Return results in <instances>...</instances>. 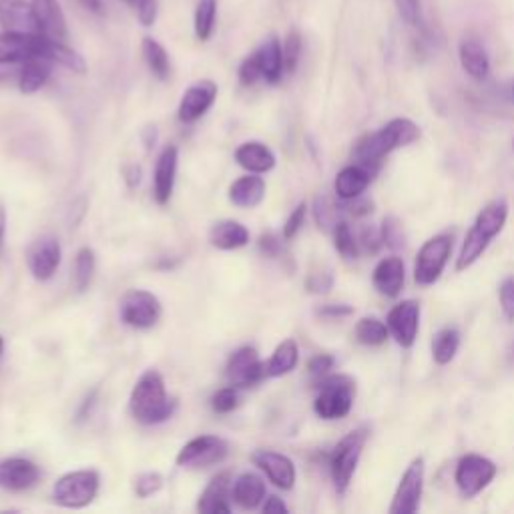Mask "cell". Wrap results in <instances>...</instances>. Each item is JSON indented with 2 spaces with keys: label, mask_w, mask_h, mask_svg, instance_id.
I'll return each instance as SVG.
<instances>
[{
  "label": "cell",
  "mask_w": 514,
  "mask_h": 514,
  "mask_svg": "<svg viewBox=\"0 0 514 514\" xmlns=\"http://www.w3.org/2000/svg\"><path fill=\"white\" fill-rule=\"evenodd\" d=\"M356 382L350 376L338 374L320 380L314 410L322 420L346 418L354 406Z\"/></svg>",
  "instance_id": "3957f363"
},
{
  "label": "cell",
  "mask_w": 514,
  "mask_h": 514,
  "mask_svg": "<svg viewBox=\"0 0 514 514\" xmlns=\"http://www.w3.org/2000/svg\"><path fill=\"white\" fill-rule=\"evenodd\" d=\"M388 336V326H384L376 318H362L356 324V340L364 346H382L388 340Z\"/></svg>",
  "instance_id": "74e56055"
},
{
  "label": "cell",
  "mask_w": 514,
  "mask_h": 514,
  "mask_svg": "<svg viewBox=\"0 0 514 514\" xmlns=\"http://www.w3.org/2000/svg\"><path fill=\"white\" fill-rule=\"evenodd\" d=\"M498 298H500V308L502 314L506 316V320L514 322V276L506 278L498 290Z\"/></svg>",
  "instance_id": "f907efd6"
},
{
  "label": "cell",
  "mask_w": 514,
  "mask_h": 514,
  "mask_svg": "<svg viewBox=\"0 0 514 514\" xmlns=\"http://www.w3.org/2000/svg\"><path fill=\"white\" fill-rule=\"evenodd\" d=\"M460 346V334L454 328L440 330L432 340V356L434 362L440 366H446L454 360Z\"/></svg>",
  "instance_id": "d590c367"
},
{
  "label": "cell",
  "mask_w": 514,
  "mask_h": 514,
  "mask_svg": "<svg viewBox=\"0 0 514 514\" xmlns=\"http://www.w3.org/2000/svg\"><path fill=\"white\" fill-rule=\"evenodd\" d=\"M41 59L57 63V65L73 71V73H85L87 71L85 59L77 51L69 49L63 41H55L51 37H45V41H43Z\"/></svg>",
  "instance_id": "f546056e"
},
{
  "label": "cell",
  "mask_w": 514,
  "mask_h": 514,
  "mask_svg": "<svg viewBox=\"0 0 514 514\" xmlns=\"http://www.w3.org/2000/svg\"><path fill=\"white\" fill-rule=\"evenodd\" d=\"M255 55H257V59H260L264 81H268L272 85L280 83L286 73V67H284L282 43L278 41V37H270L268 41H264V45L255 51Z\"/></svg>",
  "instance_id": "f1b7e54d"
},
{
  "label": "cell",
  "mask_w": 514,
  "mask_h": 514,
  "mask_svg": "<svg viewBox=\"0 0 514 514\" xmlns=\"http://www.w3.org/2000/svg\"><path fill=\"white\" fill-rule=\"evenodd\" d=\"M77 3H79L85 11H89V13H95V15L103 13V0H77Z\"/></svg>",
  "instance_id": "94428289"
},
{
  "label": "cell",
  "mask_w": 514,
  "mask_h": 514,
  "mask_svg": "<svg viewBox=\"0 0 514 514\" xmlns=\"http://www.w3.org/2000/svg\"><path fill=\"white\" fill-rule=\"evenodd\" d=\"M143 59H145L149 71H151L157 79L165 81V79L169 77V73H171L169 55H167V51L163 49V45H159L155 39H149V37L143 39Z\"/></svg>",
  "instance_id": "e575fe53"
},
{
  "label": "cell",
  "mask_w": 514,
  "mask_h": 514,
  "mask_svg": "<svg viewBox=\"0 0 514 514\" xmlns=\"http://www.w3.org/2000/svg\"><path fill=\"white\" fill-rule=\"evenodd\" d=\"M177 161L179 151L177 147H165L155 163V175H153V197L159 205H167L173 187H175V175H177Z\"/></svg>",
  "instance_id": "ac0fdd59"
},
{
  "label": "cell",
  "mask_w": 514,
  "mask_h": 514,
  "mask_svg": "<svg viewBox=\"0 0 514 514\" xmlns=\"http://www.w3.org/2000/svg\"><path fill=\"white\" fill-rule=\"evenodd\" d=\"M161 318V302L145 290H131L121 300V320L137 330L153 328Z\"/></svg>",
  "instance_id": "ba28073f"
},
{
  "label": "cell",
  "mask_w": 514,
  "mask_h": 514,
  "mask_svg": "<svg viewBox=\"0 0 514 514\" xmlns=\"http://www.w3.org/2000/svg\"><path fill=\"white\" fill-rule=\"evenodd\" d=\"M163 488V476L159 472H143L135 478V494L139 498H149Z\"/></svg>",
  "instance_id": "ee69618b"
},
{
  "label": "cell",
  "mask_w": 514,
  "mask_h": 514,
  "mask_svg": "<svg viewBox=\"0 0 514 514\" xmlns=\"http://www.w3.org/2000/svg\"><path fill=\"white\" fill-rule=\"evenodd\" d=\"M334 243H336V249L342 257H346V260H356L358 253H360V245H358V239L356 235L352 233L350 225L346 221H338L336 227H334Z\"/></svg>",
  "instance_id": "ab89813d"
},
{
  "label": "cell",
  "mask_w": 514,
  "mask_h": 514,
  "mask_svg": "<svg viewBox=\"0 0 514 514\" xmlns=\"http://www.w3.org/2000/svg\"><path fill=\"white\" fill-rule=\"evenodd\" d=\"M506 217H508V205H506V201H492V203H488L480 213H478V217H476V221H474V227L484 235V237H488V239H494L500 231H502V227H504V223H506Z\"/></svg>",
  "instance_id": "d6a6232c"
},
{
  "label": "cell",
  "mask_w": 514,
  "mask_h": 514,
  "mask_svg": "<svg viewBox=\"0 0 514 514\" xmlns=\"http://www.w3.org/2000/svg\"><path fill=\"white\" fill-rule=\"evenodd\" d=\"M25 61H15V59H0V83L9 81L13 77L21 75Z\"/></svg>",
  "instance_id": "9f6ffc18"
},
{
  "label": "cell",
  "mask_w": 514,
  "mask_h": 514,
  "mask_svg": "<svg viewBox=\"0 0 514 514\" xmlns=\"http://www.w3.org/2000/svg\"><path fill=\"white\" fill-rule=\"evenodd\" d=\"M400 19L408 27H422V5L420 0H394Z\"/></svg>",
  "instance_id": "7bdbcfd3"
},
{
  "label": "cell",
  "mask_w": 514,
  "mask_h": 514,
  "mask_svg": "<svg viewBox=\"0 0 514 514\" xmlns=\"http://www.w3.org/2000/svg\"><path fill=\"white\" fill-rule=\"evenodd\" d=\"M386 326L402 348H412L420 330V304L414 300L400 302L390 310Z\"/></svg>",
  "instance_id": "4fadbf2b"
},
{
  "label": "cell",
  "mask_w": 514,
  "mask_h": 514,
  "mask_svg": "<svg viewBox=\"0 0 514 514\" xmlns=\"http://www.w3.org/2000/svg\"><path fill=\"white\" fill-rule=\"evenodd\" d=\"M41 478V470L27 458H3L0 460V488L21 492L33 488Z\"/></svg>",
  "instance_id": "2e32d148"
},
{
  "label": "cell",
  "mask_w": 514,
  "mask_h": 514,
  "mask_svg": "<svg viewBox=\"0 0 514 514\" xmlns=\"http://www.w3.org/2000/svg\"><path fill=\"white\" fill-rule=\"evenodd\" d=\"M217 19V0H199L195 11V37L199 41H207L213 33Z\"/></svg>",
  "instance_id": "f35d334b"
},
{
  "label": "cell",
  "mask_w": 514,
  "mask_h": 514,
  "mask_svg": "<svg viewBox=\"0 0 514 514\" xmlns=\"http://www.w3.org/2000/svg\"><path fill=\"white\" fill-rule=\"evenodd\" d=\"M125 3L135 11V15L143 27H151L155 23L157 0H125Z\"/></svg>",
  "instance_id": "7dc6e473"
},
{
  "label": "cell",
  "mask_w": 514,
  "mask_h": 514,
  "mask_svg": "<svg viewBox=\"0 0 514 514\" xmlns=\"http://www.w3.org/2000/svg\"><path fill=\"white\" fill-rule=\"evenodd\" d=\"M237 406H239V394H237V388H235V386L223 388V390H219V392L211 398V408H213L217 414H229V412H233Z\"/></svg>",
  "instance_id": "f6af8a7d"
},
{
  "label": "cell",
  "mask_w": 514,
  "mask_h": 514,
  "mask_svg": "<svg viewBox=\"0 0 514 514\" xmlns=\"http://www.w3.org/2000/svg\"><path fill=\"white\" fill-rule=\"evenodd\" d=\"M260 249H262L264 255H268V257H272V260H274V257H280L284 253V243H282V239L278 235L266 233L260 239Z\"/></svg>",
  "instance_id": "db71d44e"
},
{
  "label": "cell",
  "mask_w": 514,
  "mask_h": 514,
  "mask_svg": "<svg viewBox=\"0 0 514 514\" xmlns=\"http://www.w3.org/2000/svg\"><path fill=\"white\" fill-rule=\"evenodd\" d=\"M235 161L245 171L257 173V175L268 173V171H272L276 167L274 151L266 143H260V141L241 143L235 149Z\"/></svg>",
  "instance_id": "44dd1931"
},
{
  "label": "cell",
  "mask_w": 514,
  "mask_h": 514,
  "mask_svg": "<svg viewBox=\"0 0 514 514\" xmlns=\"http://www.w3.org/2000/svg\"><path fill=\"white\" fill-rule=\"evenodd\" d=\"M35 15L39 19V25L43 29L45 37H51L55 41L67 39V19L59 7L57 0H31Z\"/></svg>",
  "instance_id": "484cf974"
},
{
  "label": "cell",
  "mask_w": 514,
  "mask_h": 514,
  "mask_svg": "<svg viewBox=\"0 0 514 514\" xmlns=\"http://www.w3.org/2000/svg\"><path fill=\"white\" fill-rule=\"evenodd\" d=\"M95 268H97L95 251L91 247H81L75 257V288H77V292L89 290L93 276H95Z\"/></svg>",
  "instance_id": "8d00e7d4"
},
{
  "label": "cell",
  "mask_w": 514,
  "mask_h": 514,
  "mask_svg": "<svg viewBox=\"0 0 514 514\" xmlns=\"http://www.w3.org/2000/svg\"><path fill=\"white\" fill-rule=\"evenodd\" d=\"M123 173H125V179H127V183H129L131 187L139 185V181H141V169H139L137 165H127V167L123 169Z\"/></svg>",
  "instance_id": "91938a15"
},
{
  "label": "cell",
  "mask_w": 514,
  "mask_h": 514,
  "mask_svg": "<svg viewBox=\"0 0 514 514\" xmlns=\"http://www.w3.org/2000/svg\"><path fill=\"white\" fill-rule=\"evenodd\" d=\"M494 476H496L494 462L478 454H466L464 458H460L454 472L456 486L466 498H474L476 494H480L494 480Z\"/></svg>",
  "instance_id": "52a82bcc"
},
{
  "label": "cell",
  "mask_w": 514,
  "mask_h": 514,
  "mask_svg": "<svg viewBox=\"0 0 514 514\" xmlns=\"http://www.w3.org/2000/svg\"><path fill=\"white\" fill-rule=\"evenodd\" d=\"M334 284L332 274H312L306 282V288L314 294H326Z\"/></svg>",
  "instance_id": "11a10c76"
},
{
  "label": "cell",
  "mask_w": 514,
  "mask_h": 514,
  "mask_svg": "<svg viewBox=\"0 0 514 514\" xmlns=\"http://www.w3.org/2000/svg\"><path fill=\"white\" fill-rule=\"evenodd\" d=\"M366 442H368V430L356 428L336 444L330 458V472L338 494H344L348 490Z\"/></svg>",
  "instance_id": "277c9868"
},
{
  "label": "cell",
  "mask_w": 514,
  "mask_h": 514,
  "mask_svg": "<svg viewBox=\"0 0 514 514\" xmlns=\"http://www.w3.org/2000/svg\"><path fill=\"white\" fill-rule=\"evenodd\" d=\"M382 239H384V245L392 247V249H398L404 245V233H402V223L396 219V217H386L382 221Z\"/></svg>",
  "instance_id": "bcb514c9"
},
{
  "label": "cell",
  "mask_w": 514,
  "mask_h": 514,
  "mask_svg": "<svg viewBox=\"0 0 514 514\" xmlns=\"http://www.w3.org/2000/svg\"><path fill=\"white\" fill-rule=\"evenodd\" d=\"M334 364H336V360H334V356H330V354H318V356H314L310 362H308V370H310V374L312 376H326L332 368H334Z\"/></svg>",
  "instance_id": "f5cc1de1"
},
{
  "label": "cell",
  "mask_w": 514,
  "mask_h": 514,
  "mask_svg": "<svg viewBox=\"0 0 514 514\" xmlns=\"http://www.w3.org/2000/svg\"><path fill=\"white\" fill-rule=\"evenodd\" d=\"M298 360H300V348L292 338H288L274 350L272 358L266 364V374L270 378L286 376L298 366Z\"/></svg>",
  "instance_id": "1f68e13d"
},
{
  "label": "cell",
  "mask_w": 514,
  "mask_h": 514,
  "mask_svg": "<svg viewBox=\"0 0 514 514\" xmlns=\"http://www.w3.org/2000/svg\"><path fill=\"white\" fill-rule=\"evenodd\" d=\"M49 77H51V61L41 59V57L29 59V61H25V65L21 69L19 89L25 95H33L47 85Z\"/></svg>",
  "instance_id": "4dcf8cb0"
},
{
  "label": "cell",
  "mask_w": 514,
  "mask_h": 514,
  "mask_svg": "<svg viewBox=\"0 0 514 514\" xmlns=\"http://www.w3.org/2000/svg\"><path fill=\"white\" fill-rule=\"evenodd\" d=\"M282 51H284V67H286V73L292 75L296 69H298V63H300V55H302V35L294 29L288 33L284 45H282Z\"/></svg>",
  "instance_id": "b9f144b4"
},
{
  "label": "cell",
  "mask_w": 514,
  "mask_h": 514,
  "mask_svg": "<svg viewBox=\"0 0 514 514\" xmlns=\"http://www.w3.org/2000/svg\"><path fill=\"white\" fill-rule=\"evenodd\" d=\"M3 350H5V340H3V336H0V354H3Z\"/></svg>",
  "instance_id": "be15d7a7"
},
{
  "label": "cell",
  "mask_w": 514,
  "mask_h": 514,
  "mask_svg": "<svg viewBox=\"0 0 514 514\" xmlns=\"http://www.w3.org/2000/svg\"><path fill=\"white\" fill-rule=\"evenodd\" d=\"M512 99H514V83H512Z\"/></svg>",
  "instance_id": "03108f58"
},
{
  "label": "cell",
  "mask_w": 514,
  "mask_h": 514,
  "mask_svg": "<svg viewBox=\"0 0 514 514\" xmlns=\"http://www.w3.org/2000/svg\"><path fill=\"white\" fill-rule=\"evenodd\" d=\"M101 476L97 470H75L61 476L53 486V498L65 508H85L99 492Z\"/></svg>",
  "instance_id": "5b68a950"
},
{
  "label": "cell",
  "mask_w": 514,
  "mask_h": 514,
  "mask_svg": "<svg viewBox=\"0 0 514 514\" xmlns=\"http://www.w3.org/2000/svg\"><path fill=\"white\" fill-rule=\"evenodd\" d=\"M129 406L137 422L153 426L169 420L177 408V402L167 396L163 376L157 370H147L137 380Z\"/></svg>",
  "instance_id": "7a4b0ae2"
},
{
  "label": "cell",
  "mask_w": 514,
  "mask_h": 514,
  "mask_svg": "<svg viewBox=\"0 0 514 514\" xmlns=\"http://www.w3.org/2000/svg\"><path fill=\"white\" fill-rule=\"evenodd\" d=\"M420 139V129L414 121L410 119H392L388 125H384L382 129L364 135L352 151V159L366 167L370 173H374L382 159L388 157L392 151L402 149L412 145L414 141Z\"/></svg>",
  "instance_id": "6da1fadb"
},
{
  "label": "cell",
  "mask_w": 514,
  "mask_h": 514,
  "mask_svg": "<svg viewBox=\"0 0 514 514\" xmlns=\"http://www.w3.org/2000/svg\"><path fill=\"white\" fill-rule=\"evenodd\" d=\"M217 99V85L213 81H199L191 85L179 103V121L195 123L201 119Z\"/></svg>",
  "instance_id": "e0dca14e"
},
{
  "label": "cell",
  "mask_w": 514,
  "mask_h": 514,
  "mask_svg": "<svg viewBox=\"0 0 514 514\" xmlns=\"http://www.w3.org/2000/svg\"><path fill=\"white\" fill-rule=\"evenodd\" d=\"M231 486L233 484H231V478H229L227 472L217 474L199 496V502H197L199 512H203V514H229L231 506L227 502V496L231 492Z\"/></svg>",
  "instance_id": "7402d4cb"
},
{
  "label": "cell",
  "mask_w": 514,
  "mask_h": 514,
  "mask_svg": "<svg viewBox=\"0 0 514 514\" xmlns=\"http://www.w3.org/2000/svg\"><path fill=\"white\" fill-rule=\"evenodd\" d=\"M231 496L237 506L253 510L266 500V482L262 476H257L253 472H243L233 480Z\"/></svg>",
  "instance_id": "603a6c76"
},
{
  "label": "cell",
  "mask_w": 514,
  "mask_h": 514,
  "mask_svg": "<svg viewBox=\"0 0 514 514\" xmlns=\"http://www.w3.org/2000/svg\"><path fill=\"white\" fill-rule=\"evenodd\" d=\"M358 245L366 251V253H376L382 245H384V239H382V231L372 227V225H366L360 229V237H358Z\"/></svg>",
  "instance_id": "681fc988"
},
{
  "label": "cell",
  "mask_w": 514,
  "mask_h": 514,
  "mask_svg": "<svg viewBox=\"0 0 514 514\" xmlns=\"http://www.w3.org/2000/svg\"><path fill=\"white\" fill-rule=\"evenodd\" d=\"M372 284L378 294L386 298H398L404 286V262L400 257H384V260L374 268Z\"/></svg>",
  "instance_id": "ffe728a7"
},
{
  "label": "cell",
  "mask_w": 514,
  "mask_h": 514,
  "mask_svg": "<svg viewBox=\"0 0 514 514\" xmlns=\"http://www.w3.org/2000/svg\"><path fill=\"white\" fill-rule=\"evenodd\" d=\"M229 444L219 436H199L189 440L177 454V464L183 468H207L225 460Z\"/></svg>",
  "instance_id": "9c48e42d"
},
{
  "label": "cell",
  "mask_w": 514,
  "mask_h": 514,
  "mask_svg": "<svg viewBox=\"0 0 514 514\" xmlns=\"http://www.w3.org/2000/svg\"><path fill=\"white\" fill-rule=\"evenodd\" d=\"M266 364L257 356L255 348L243 346L235 350L227 362V380L235 388H249L266 378Z\"/></svg>",
  "instance_id": "8fae6325"
},
{
  "label": "cell",
  "mask_w": 514,
  "mask_h": 514,
  "mask_svg": "<svg viewBox=\"0 0 514 514\" xmlns=\"http://www.w3.org/2000/svg\"><path fill=\"white\" fill-rule=\"evenodd\" d=\"M488 243H490V239L484 237L476 227H472V229L468 231L464 243H462L460 255H458V260H456V270H458V272H464V270H468L470 266H474V264L478 262V257L486 251Z\"/></svg>",
  "instance_id": "836d02e7"
},
{
  "label": "cell",
  "mask_w": 514,
  "mask_h": 514,
  "mask_svg": "<svg viewBox=\"0 0 514 514\" xmlns=\"http://www.w3.org/2000/svg\"><path fill=\"white\" fill-rule=\"evenodd\" d=\"M209 241L213 247L223 249V251H231V249H239L243 245L249 243V231L243 223L233 221V219H223L217 221L211 229H209Z\"/></svg>",
  "instance_id": "83f0119b"
},
{
  "label": "cell",
  "mask_w": 514,
  "mask_h": 514,
  "mask_svg": "<svg viewBox=\"0 0 514 514\" xmlns=\"http://www.w3.org/2000/svg\"><path fill=\"white\" fill-rule=\"evenodd\" d=\"M458 59H460L464 73L468 77H472L474 81H484L488 77L490 59L478 39H474V37L462 39V43L458 47Z\"/></svg>",
  "instance_id": "cb8c5ba5"
},
{
  "label": "cell",
  "mask_w": 514,
  "mask_h": 514,
  "mask_svg": "<svg viewBox=\"0 0 514 514\" xmlns=\"http://www.w3.org/2000/svg\"><path fill=\"white\" fill-rule=\"evenodd\" d=\"M510 362L514 364V346H512V350H510Z\"/></svg>",
  "instance_id": "e7e4bbea"
},
{
  "label": "cell",
  "mask_w": 514,
  "mask_h": 514,
  "mask_svg": "<svg viewBox=\"0 0 514 514\" xmlns=\"http://www.w3.org/2000/svg\"><path fill=\"white\" fill-rule=\"evenodd\" d=\"M253 464L264 470L270 482H274L282 490H292L296 484V466L294 462L280 452L274 450H255L251 456Z\"/></svg>",
  "instance_id": "9a60e30c"
},
{
  "label": "cell",
  "mask_w": 514,
  "mask_h": 514,
  "mask_svg": "<svg viewBox=\"0 0 514 514\" xmlns=\"http://www.w3.org/2000/svg\"><path fill=\"white\" fill-rule=\"evenodd\" d=\"M424 488V460L414 458L400 478L396 494L390 504L392 514H414L420 506Z\"/></svg>",
  "instance_id": "30bf717a"
},
{
  "label": "cell",
  "mask_w": 514,
  "mask_h": 514,
  "mask_svg": "<svg viewBox=\"0 0 514 514\" xmlns=\"http://www.w3.org/2000/svg\"><path fill=\"white\" fill-rule=\"evenodd\" d=\"M264 512H268V514H272V512H288V506H286V502L280 498V496H270L268 500H266V504H264Z\"/></svg>",
  "instance_id": "680465c9"
},
{
  "label": "cell",
  "mask_w": 514,
  "mask_h": 514,
  "mask_svg": "<svg viewBox=\"0 0 514 514\" xmlns=\"http://www.w3.org/2000/svg\"><path fill=\"white\" fill-rule=\"evenodd\" d=\"M352 312H354V308L346 306V304H328L318 310V314L322 318H344V316H350Z\"/></svg>",
  "instance_id": "6f0895ef"
},
{
  "label": "cell",
  "mask_w": 514,
  "mask_h": 514,
  "mask_svg": "<svg viewBox=\"0 0 514 514\" xmlns=\"http://www.w3.org/2000/svg\"><path fill=\"white\" fill-rule=\"evenodd\" d=\"M61 255H63V251H61V243L57 237L45 235V237L37 239L29 247V253H27V264H29L33 278L39 282L51 280L61 266Z\"/></svg>",
  "instance_id": "7c38bea8"
},
{
  "label": "cell",
  "mask_w": 514,
  "mask_h": 514,
  "mask_svg": "<svg viewBox=\"0 0 514 514\" xmlns=\"http://www.w3.org/2000/svg\"><path fill=\"white\" fill-rule=\"evenodd\" d=\"M264 197H266V181L257 173L239 177L229 187V201L237 207H245V209L257 207L264 201Z\"/></svg>",
  "instance_id": "d4e9b609"
},
{
  "label": "cell",
  "mask_w": 514,
  "mask_h": 514,
  "mask_svg": "<svg viewBox=\"0 0 514 514\" xmlns=\"http://www.w3.org/2000/svg\"><path fill=\"white\" fill-rule=\"evenodd\" d=\"M452 253V237L450 235H436L430 237L418 251L416 266H414V280L420 286H432L442 276L448 257Z\"/></svg>",
  "instance_id": "8992f818"
},
{
  "label": "cell",
  "mask_w": 514,
  "mask_h": 514,
  "mask_svg": "<svg viewBox=\"0 0 514 514\" xmlns=\"http://www.w3.org/2000/svg\"><path fill=\"white\" fill-rule=\"evenodd\" d=\"M306 203H300L292 213L290 217L286 219V225H284V239H294L298 235V231L302 229L304 221H306Z\"/></svg>",
  "instance_id": "816d5d0a"
},
{
  "label": "cell",
  "mask_w": 514,
  "mask_h": 514,
  "mask_svg": "<svg viewBox=\"0 0 514 514\" xmlns=\"http://www.w3.org/2000/svg\"><path fill=\"white\" fill-rule=\"evenodd\" d=\"M0 27L7 33L43 35L33 3L29 0H0Z\"/></svg>",
  "instance_id": "5bb4252c"
},
{
  "label": "cell",
  "mask_w": 514,
  "mask_h": 514,
  "mask_svg": "<svg viewBox=\"0 0 514 514\" xmlns=\"http://www.w3.org/2000/svg\"><path fill=\"white\" fill-rule=\"evenodd\" d=\"M260 79H264L262 67H260V59H257V55L253 53V55H249L241 63V67H239V81H241V85L249 87V85H255Z\"/></svg>",
  "instance_id": "c3c4849f"
},
{
  "label": "cell",
  "mask_w": 514,
  "mask_h": 514,
  "mask_svg": "<svg viewBox=\"0 0 514 514\" xmlns=\"http://www.w3.org/2000/svg\"><path fill=\"white\" fill-rule=\"evenodd\" d=\"M372 181V173L362 167V165H348L344 167L338 177H336V183H334V189H336V195L342 199V201H352L356 197H360L368 185Z\"/></svg>",
  "instance_id": "4316f807"
},
{
  "label": "cell",
  "mask_w": 514,
  "mask_h": 514,
  "mask_svg": "<svg viewBox=\"0 0 514 514\" xmlns=\"http://www.w3.org/2000/svg\"><path fill=\"white\" fill-rule=\"evenodd\" d=\"M45 35H19V33H0V59L29 61L41 57Z\"/></svg>",
  "instance_id": "d6986e66"
},
{
  "label": "cell",
  "mask_w": 514,
  "mask_h": 514,
  "mask_svg": "<svg viewBox=\"0 0 514 514\" xmlns=\"http://www.w3.org/2000/svg\"><path fill=\"white\" fill-rule=\"evenodd\" d=\"M5 231H7V211L0 205V245L5 241Z\"/></svg>",
  "instance_id": "6125c7cd"
},
{
  "label": "cell",
  "mask_w": 514,
  "mask_h": 514,
  "mask_svg": "<svg viewBox=\"0 0 514 514\" xmlns=\"http://www.w3.org/2000/svg\"><path fill=\"white\" fill-rule=\"evenodd\" d=\"M338 213H340V207L334 205L328 197H324V195L316 197V201H314V217H316V223H318L320 229H324V231L332 229L334 231L336 223L340 221Z\"/></svg>",
  "instance_id": "60d3db41"
}]
</instances>
